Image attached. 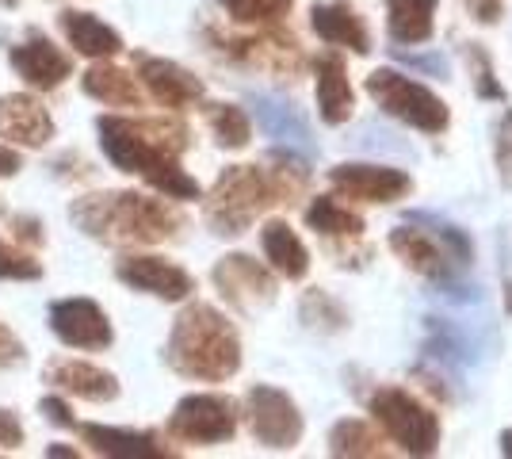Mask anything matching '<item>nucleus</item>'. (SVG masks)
Segmentation results:
<instances>
[{"mask_svg":"<svg viewBox=\"0 0 512 459\" xmlns=\"http://www.w3.org/2000/svg\"><path fill=\"white\" fill-rule=\"evenodd\" d=\"M222 50L245 62V66L256 69H272V73H295L302 66V50L291 35H276V31H264V35H253V39H226Z\"/></svg>","mask_w":512,"mask_h":459,"instance_id":"16","label":"nucleus"},{"mask_svg":"<svg viewBox=\"0 0 512 459\" xmlns=\"http://www.w3.org/2000/svg\"><path fill=\"white\" fill-rule=\"evenodd\" d=\"M214 287L222 291V299L237 310H264L268 303H276V280L264 264H256L253 257L245 253H230L214 264L211 272Z\"/></svg>","mask_w":512,"mask_h":459,"instance_id":"10","label":"nucleus"},{"mask_svg":"<svg viewBox=\"0 0 512 459\" xmlns=\"http://www.w3.org/2000/svg\"><path fill=\"white\" fill-rule=\"evenodd\" d=\"M245 406H249V429H253V437L264 448L291 452L302 440L306 425H302V414L291 394H283L279 387H268V383H256L249 398H245Z\"/></svg>","mask_w":512,"mask_h":459,"instance_id":"9","label":"nucleus"},{"mask_svg":"<svg viewBox=\"0 0 512 459\" xmlns=\"http://www.w3.org/2000/svg\"><path fill=\"white\" fill-rule=\"evenodd\" d=\"M329 452L333 456H386L383 437L360 417H344L329 429Z\"/></svg>","mask_w":512,"mask_h":459,"instance_id":"28","label":"nucleus"},{"mask_svg":"<svg viewBox=\"0 0 512 459\" xmlns=\"http://www.w3.org/2000/svg\"><path fill=\"white\" fill-rule=\"evenodd\" d=\"M0 211H4V203H0Z\"/></svg>","mask_w":512,"mask_h":459,"instance_id":"43","label":"nucleus"},{"mask_svg":"<svg viewBox=\"0 0 512 459\" xmlns=\"http://www.w3.org/2000/svg\"><path fill=\"white\" fill-rule=\"evenodd\" d=\"M73 222L88 238L111 241V245H153L172 238L184 219L165 199H150L142 192H100L73 203Z\"/></svg>","mask_w":512,"mask_h":459,"instance_id":"4","label":"nucleus"},{"mask_svg":"<svg viewBox=\"0 0 512 459\" xmlns=\"http://www.w3.org/2000/svg\"><path fill=\"white\" fill-rule=\"evenodd\" d=\"M329 180L344 199H356V203H398L413 192L409 173L394 165H367V161H344L329 173Z\"/></svg>","mask_w":512,"mask_h":459,"instance_id":"11","label":"nucleus"},{"mask_svg":"<svg viewBox=\"0 0 512 459\" xmlns=\"http://www.w3.org/2000/svg\"><path fill=\"white\" fill-rule=\"evenodd\" d=\"M50 329H54L58 341L73 345V349L96 352L115 341L107 314L92 299H62V303H54L50 306Z\"/></svg>","mask_w":512,"mask_h":459,"instance_id":"12","label":"nucleus"},{"mask_svg":"<svg viewBox=\"0 0 512 459\" xmlns=\"http://www.w3.org/2000/svg\"><path fill=\"white\" fill-rule=\"evenodd\" d=\"M299 314H302V322L310 329H318V333H341V329H348V310H344L329 291H321V287L302 295Z\"/></svg>","mask_w":512,"mask_h":459,"instance_id":"30","label":"nucleus"},{"mask_svg":"<svg viewBox=\"0 0 512 459\" xmlns=\"http://www.w3.org/2000/svg\"><path fill=\"white\" fill-rule=\"evenodd\" d=\"M81 88L92 100L111 104V108H142V85L115 66H92L81 77Z\"/></svg>","mask_w":512,"mask_h":459,"instance_id":"25","label":"nucleus"},{"mask_svg":"<svg viewBox=\"0 0 512 459\" xmlns=\"http://www.w3.org/2000/svg\"><path fill=\"white\" fill-rule=\"evenodd\" d=\"M20 444H23L20 417L12 414V410H4V406H0V448H20Z\"/></svg>","mask_w":512,"mask_h":459,"instance_id":"35","label":"nucleus"},{"mask_svg":"<svg viewBox=\"0 0 512 459\" xmlns=\"http://www.w3.org/2000/svg\"><path fill=\"white\" fill-rule=\"evenodd\" d=\"M169 364L199 383H226L241 368V337L234 322L211 303H192L169 333Z\"/></svg>","mask_w":512,"mask_h":459,"instance_id":"3","label":"nucleus"},{"mask_svg":"<svg viewBox=\"0 0 512 459\" xmlns=\"http://www.w3.org/2000/svg\"><path fill=\"white\" fill-rule=\"evenodd\" d=\"M260 245H264V257L272 261L279 276H287V280H302L306 272H310V253H306V245L302 238L287 226V222H264V230H260Z\"/></svg>","mask_w":512,"mask_h":459,"instance_id":"23","label":"nucleus"},{"mask_svg":"<svg viewBox=\"0 0 512 459\" xmlns=\"http://www.w3.org/2000/svg\"><path fill=\"white\" fill-rule=\"evenodd\" d=\"M115 276L134 291L157 295L165 303H180L195 291V276L165 257H123L115 264Z\"/></svg>","mask_w":512,"mask_h":459,"instance_id":"13","label":"nucleus"},{"mask_svg":"<svg viewBox=\"0 0 512 459\" xmlns=\"http://www.w3.org/2000/svg\"><path fill=\"white\" fill-rule=\"evenodd\" d=\"M58 23H62L69 46H73L77 54H85V58H115V54L123 50V35H119L115 27H107L104 20L88 16V12L65 8L62 16H58Z\"/></svg>","mask_w":512,"mask_h":459,"instance_id":"21","label":"nucleus"},{"mask_svg":"<svg viewBox=\"0 0 512 459\" xmlns=\"http://www.w3.org/2000/svg\"><path fill=\"white\" fill-rule=\"evenodd\" d=\"M253 108H256V119H260V127H264L268 138L287 142V146H302V150L310 146V127H306V119H302L291 104H279V100H268V96H256Z\"/></svg>","mask_w":512,"mask_h":459,"instance_id":"26","label":"nucleus"},{"mask_svg":"<svg viewBox=\"0 0 512 459\" xmlns=\"http://www.w3.org/2000/svg\"><path fill=\"white\" fill-rule=\"evenodd\" d=\"M207 123H211L214 142L222 150H245L249 138H253V123H249V115L237 104H211L207 108Z\"/></svg>","mask_w":512,"mask_h":459,"instance_id":"29","label":"nucleus"},{"mask_svg":"<svg viewBox=\"0 0 512 459\" xmlns=\"http://www.w3.org/2000/svg\"><path fill=\"white\" fill-rule=\"evenodd\" d=\"M46 456H77V452H73V448H58V444H54V448H46Z\"/></svg>","mask_w":512,"mask_h":459,"instance_id":"42","label":"nucleus"},{"mask_svg":"<svg viewBox=\"0 0 512 459\" xmlns=\"http://www.w3.org/2000/svg\"><path fill=\"white\" fill-rule=\"evenodd\" d=\"M0 134L20 142V146H35L39 150V146H46L54 138V119H50V111L39 100H31L23 92H12V96H0Z\"/></svg>","mask_w":512,"mask_h":459,"instance_id":"18","label":"nucleus"},{"mask_svg":"<svg viewBox=\"0 0 512 459\" xmlns=\"http://www.w3.org/2000/svg\"><path fill=\"white\" fill-rule=\"evenodd\" d=\"M467 58L474 62V88H478V96H482V100H505V88H501V81L493 77L490 54H486L478 43H470Z\"/></svg>","mask_w":512,"mask_h":459,"instance_id":"33","label":"nucleus"},{"mask_svg":"<svg viewBox=\"0 0 512 459\" xmlns=\"http://www.w3.org/2000/svg\"><path fill=\"white\" fill-rule=\"evenodd\" d=\"M493 165H497L501 184L512 188V108L501 111V119L493 127Z\"/></svg>","mask_w":512,"mask_h":459,"instance_id":"32","label":"nucleus"},{"mask_svg":"<svg viewBox=\"0 0 512 459\" xmlns=\"http://www.w3.org/2000/svg\"><path fill=\"white\" fill-rule=\"evenodd\" d=\"M23 169L20 153L8 150V146H0V176H16Z\"/></svg>","mask_w":512,"mask_h":459,"instance_id":"40","label":"nucleus"},{"mask_svg":"<svg viewBox=\"0 0 512 459\" xmlns=\"http://www.w3.org/2000/svg\"><path fill=\"white\" fill-rule=\"evenodd\" d=\"M367 96H371L386 115L402 119L406 127H417V131H425V134L448 131V123H451L448 104H444L432 88H425L421 81H409L406 73H398V69H375V73L367 77Z\"/></svg>","mask_w":512,"mask_h":459,"instance_id":"7","label":"nucleus"},{"mask_svg":"<svg viewBox=\"0 0 512 459\" xmlns=\"http://www.w3.org/2000/svg\"><path fill=\"white\" fill-rule=\"evenodd\" d=\"M501 452H505V456H512V429H505V433H501Z\"/></svg>","mask_w":512,"mask_h":459,"instance_id":"41","label":"nucleus"},{"mask_svg":"<svg viewBox=\"0 0 512 459\" xmlns=\"http://www.w3.org/2000/svg\"><path fill=\"white\" fill-rule=\"evenodd\" d=\"M386 27L394 43H428L436 31V0H386Z\"/></svg>","mask_w":512,"mask_h":459,"instance_id":"24","label":"nucleus"},{"mask_svg":"<svg viewBox=\"0 0 512 459\" xmlns=\"http://www.w3.org/2000/svg\"><path fill=\"white\" fill-rule=\"evenodd\" d=\"M367 406H371V417L386 429V437L406 456H432L440 448V417L417 394L402 387H375Z\"/></svg>","mask_w":512,"mask_h":459,"instance_id":"6","label":"nucleus"},{"mask_svg":"<svg viewBox=\"0 0 512 459\" xmlns=\"http://www.w3.org/2000/svg\"><path fill=\"white\" fill-rule=\"evenodd\" d=\"M138 81L146 85V92H150L161 108H172V111L192 108V104L203 100V92H207L192 69L176 66L169 58H153V54H138Z\"/></svg>","mask_w":512,"mask_h":459,"instance_id":"14","label":"nucleus"},{"mask_svg":"<svg viewBox=\"0 0 512 459\" xmlns=\"http://www.w3.org/2000/svg\"><path fill=\"white\" fill-rule=\"evenodd\" d=\"M470 8V16L478 23H497L501 12H505V0H463Z\"/></svg>","mask_w":512,"mask_h":459,"instance_id":"38","label":"nucleus"},{"mask_svg":"<svg viewBox=\"0 0 512 459\" xmlns=\"http://www.w3.org/2000/svg\"><path fill=\"white\" fill-rule=\"evenodd\" d=\"M306 226L318 230L325 238H360L363 234V219L356 211H348L337 196H318L310 207H306Z\"/></svg>","mask_w":512,"mask_h":459,"instance_id":"27","label":"nucleus"},{"mask_svg":"<svg viewBox=\"0 0 512 459\" xmlns=\"http://www.w3.org/2000/svg\"><path fill=\"white\" fill-rule=\"evenodd\" d=\"M310 27L318 31V39L329 46H348L352 54H371V35L363 16L348 0H325L310 8Z\"/></svg>","mask_w":512,"mask_h":459,"instance_id":"17","label":"nucleus"},{"mask_svg":"<svg viewBox=\"0 0 512 459\" xmlns=\"http://www.w3.org/2000/svg\"><path fill=\"white\" fill-rule=\"evenodd\" d=\"M12 69H16L31 88L50 92V88H58L62 81H69L73 62H69V54H65L54 39L31 31L20 46H12Z\"/></svg>","mask_w":512,"mask_h":459,"instance_id":"15","label":"nucleus"},{"mask_svg":"<svg viewBox=\"0 0 512 459\" xmlns=\"http://www.w3.org/2000/svg\"><path fill=\"white\" fill-rule=\"evenodd\" d=\"M39 410H43V417L50 421V425H62V429H73V425H77V421H73V410L65 406L62 398H54V394L39 402Z\"/></svg>","mask_w":512,"mask_h":459,"instance_id":"36","label":"nucleus"},{"mask_svg":"<svg viewBox=\"0 0 512 459\" xmlns=\"http://www.w3.org/2000/svg\"><path fill=\"white\" fill-rule=\"evenodd\" d=\"M107 161L123 173L146 176L169 199H199V184L180 169V153L188 150V127L172 119H123L104 115L96 123Z\"/></svg>","mask_w":512,"mask_h":459,"instance_id":"1","label":"nucleus"},{"mask_svg":"<svg viewBox=\"0 0 512 459\" xmlns=\"http://www.w3.org/2000/svg\"><path fill=\"white\" fill-rule=\"evenodd\" d=\"M46 383L62 387V391L88 398V402H111L119 398V379L88 360H50L46 364Z\"/></svg>","mask_w":512,"mask_h":459,"instance_id":"19","label":"nucleus"},{"mask_svg":"<svg viewBox=\"0 0 512 459\" xmlns=\"http://www.w3.org/2000/svg\"><path fill=\"white\" fill-rule=\"evenodd\" d=\"M237 23H253V27H272L283 16H291L295 0H218Z\"/></svg>","mask_w":512,"mask_h":459,"instance_id":"31","label":"nucleus"},{"mask_svg":"<svg viewBox=\"0 0 512 459\" xmlns=\"http://www.w3.org/2000/svg\"><path fill=\"white\" fill-rule=\"evenodd\" d=\"M81 433H85V440L100 452V456H119V459H165V456H172L169 448L153 437V433L111 429V425H85Z\"/></svg>","mask_w":512,"mask_h":459,"instance_id":"22","label":"nucleus"},{"mask_svg":"<svg viewBox=\"0 0 512 459\" xmlns=\"http://www.w3.org/2000/svg\"><path fill=\"white\" fill-rule=\"evenodd\" d=\"M318 73V115L329 127H341L356 111V92L348 85V69H344L341 54H321L314 62Z\"/></svg>","mask_w":512,"mask_h":459,"instance_id":"20","label":"nucleus"},{"mask_svg":"<svg viewBox=\"0 0 512 459\" xmlns=\"http://www.w3.org/2000/svg\"><path fill=\"white\" fill-rule=\"evenodd\" d=\"M39 276H43V268L39 261H31V253L0 241V280H39Z\"/></svg>","mask_w":512,"mask_h":459,"instance_id":"34","label":"nucleus"},{"mask_svg":"<svg viewBox=\"0 0 512 459\" xmlns=\"http://www.w3.org/2000/svg\"><path fill=\"white\" fill-rule=\"evenodd\" d=\"M20 360H23L20 337H16L12 329L0 322V368H12V364H20Z\"/></svg>","mask_w":512,"mask_h":459,"instance_id":"37","label":"nucleus"},{"mask_svg":"<svg viewBox=\"0 0 512 459\" xmlns=\"http://www.w3.org/2000/svg\"><path fill=\"white\" fill-rule=\"evenodd\" d=\"M169 433L188 444H226L237 433V406L226 394H188L176 402Z\"/></svg>","mask_w":512,"mask_h":459,"instance_id":"8","label":"nucleus"},{"mask_svg":"<svg viewBox=\"0 0 512 459\" xmlns=\"http://www.w3.org/2000/svg\"><path fill=\"white\" fill-rule=\"evenodd\" d=\"M12 230H16V238H20L23 245H43V222L39 219L20 215V219H12Z\"/></svg>","mask_w":512,"mask_h":459,"instance_id":"39","label":"nucleus"},{"mask_svg":"<svg viewBox=\"0 0 512 459\" xmlns=\"http://www.w3.org/2000/svg\"><path fill=\"white\" fill-rule=\"evenodd\" d=\"M413 219L417 222L398 226L390 234V249L417 276L436 280V284H448L459 268H467L474 261V245H470V238L459 226L432 219V215H413Z\"/></svg>","mask_w":512,"mask_h":459,"instance_id":"5","label":"nucleus"},{"mask_svg":"<svg viewBox=\"0 0 512 459\" xmlns=\"http://www.w3.org/2000/svg\"><path fill=\"white\" fill-rule=\"evenodd\" d=\"M276 169H256V165H230L218 176L211 199H207V222L218 238H237L245 226L264 215L276 203H291L310 184L306 161L291 153H272Z\"/></svg>","mask_w":512,"mask_h":459,"instance_id":"2","label":"nucleus"}]
</instances>
